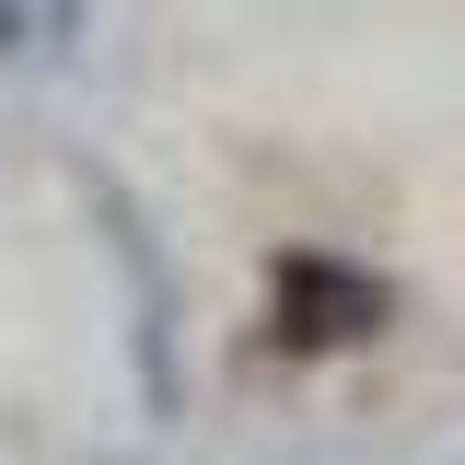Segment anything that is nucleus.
Here are the masks:
<instances>
[{
  "label": "nucleus",
  "mask_w": 465,
  "mask_h": 465,
  "mask_svg": "<svg viewBox=\"0 0 465 465\" xmlns=\"http://www.w3.org/2000/svg\"><path fill=\"white\" fill-rule=\"evenodd\" d=\"M268 314H280V349H349V338L384 326V280H361L338 256H280Z\"/></svg>",
  "instance_id": "nucleus-1"
},
{
  "label": "nucleus",
  "mask_w": 465,
  "mask_h": 465,
  "mask_svg": "<svg viewBox=\"0 0 465 465\" xmlns=\"http://www.w3.org/2000/svg\"><path fill=\"white\" fill-rule=\"evenodd\" d=\"M82 35V0H0V47H24V58H58Z\"/></svg>",
  "instance_id": "nucleus-2"
}]
</instances>
